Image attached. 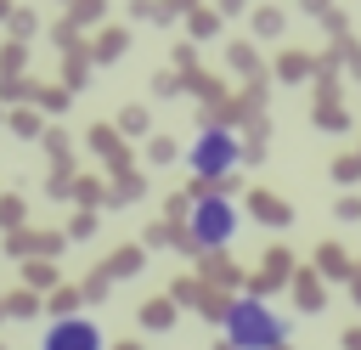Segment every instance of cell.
Instances as JSON below:
<instances>
[{"label": "cell", "mask_w": 361, "mask_h": 350, "mask_svg": "<svg viewBox=\"0 0 361 350\" xmlns=\"http://www.w3.org/2000/svg\"><path fill=\"white\" fill-rule=\"evenodd\" d=\"M220 327H226V344L231 350H282L293 339V322L282 310H271L265 299H254V294L231 299L226 316H220Z\"/></svg>", "instance_id": "6da1fadb"}, {"label": "cell", "mask_w": 361, "mask_h": 350, "mask_svg": "<svg viewBox=\"0 0 361 350\" xmlns=\"http://www.w3.org/2000/svg\"><path fill=\"white\" fill-rule=\"evenodd\" d=\"M237 231H243V215H237V203H231L226 192L192 198V209H186V237H192V248H226Z\"/></svg>", "instance_id": "7a4b0ae2"}, {"label": "cell", "mask_w": 361, "mask_h": 350, "mask_svg": "<svg viewBox=\"0 0 361 350\" xmlns=\"http://www.w3.org/2000/svg\"><path fill=\"white\" fill-rule=\"evenodd\" d=\"M237 164H243V141H237L226 124H203V130L192 135V147H186V169H192L197 181H226Z\"/></svg>", "instance_id": "3957f363"}, {"label": "cell", "mask_w": 361, "mask_h": 350, "mask_svg": "<svg viewBox=\"0 0 361 350\" xmlns=\"http://www.w3.org/2000/svg\"><path fill=\"white\" fill-rule=\"evenodd\" d=\"M39 350H107V333L90 316H56V322H45Z\"/></svg>", "instance_id": "277c9868"}]
</instances>
